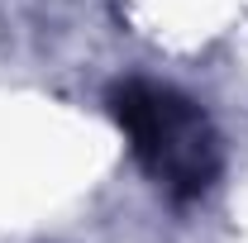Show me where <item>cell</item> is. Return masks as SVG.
Returning a JSON list of instances; mask_svg holds the SVG:
<instances>
[{"instance_id":"cell-1","label":"cell","mask_w":248,"mask_h":243,"mask_svg":"<svg viewBox=\"0 0 248 243\" xmlns=\"http://www.w3.org/2000/svg\"><path fill=\"white\" fill-rule=\"evenodd\" d=\"M110 115L124 129L139 167L177 205L201 200L219 177V138L205 110L172 86L120 81L110 91Z\"/></svg>"}]
</instances>
